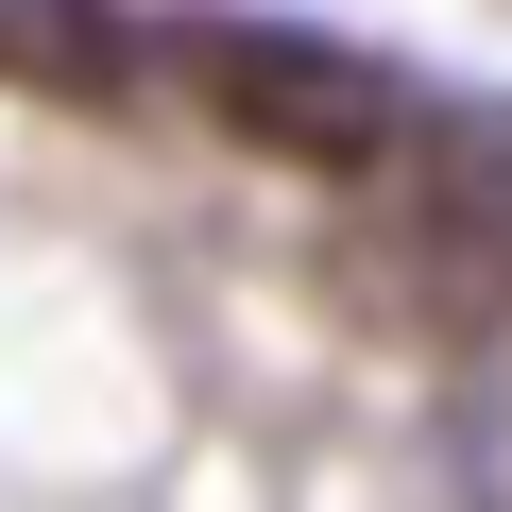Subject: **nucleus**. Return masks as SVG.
Segmentation results:
<instances>
[{
    "instance_id": "2",
    "label": "nucleus",
    "mask_w": 512,
    "mask_h": 512,
    "mask_svg": "<svg viewBox=\"0 0 512 512\" xmlns=\"http://www.w3.org/2000/svg\"><path fill=\"white\" fill-rule=\"evenodd\" d=\"M188 103H205L239 154L308 171V188H359V171L427 120V86H410L393 52L308 35V18H205V35H188Z\"/></svg>"
},
{
    "instance_id": "1",
    "label": "nucleus",
    "mask_w": 512,
    "mask_h": 512,
    "mask_svg": "<svg viewBox=\"0 0 512 512\" xmlns=\"http://www.w3.org/2000/svg\"><path fill=\"white\" fill-rule=\"evenodd\" d=\"M342 291L393 325V342H478L512 308V120L495 103H444L342 188Z\"/></svg>"
},
{
    "instance_id": "3",
    "label": "nucleus",
    "mask_w": 512,
    "mask_h": 512,
    "mask_svg": "<svg viewBox=\"0 0 512 512\" xmlns=\"http://www.w3.org/2000/svg\"><path fill=\"white\" fill-rule=\"evenodd\" d=\"M0 69L18 86H69V103H120L137 86V35L103 0H0Z\"/></svg>"
},
{
    "instance_id": "4",
    "label": "nucleus",
    "mask_w": 512,
    "mask_h": 512,
    "mask_svg": "<svg viewBox=\"0 0 512 512\" xmlns=\"http://www.w3.org/2000/svg\"><path fill=\"white\" fill-rule=\"evenodd\" d=\"M478 512H512V410H495V444H478Z\"/></svg>"
}]
</instances>
